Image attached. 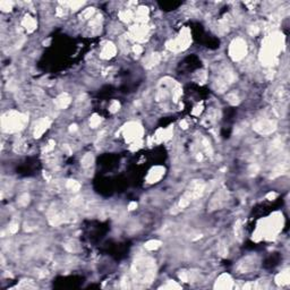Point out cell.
I'll list each match as a JSON object with an SVG mask.
<instances>
[{
    "label": "cell",
    "mask_w": 290,
    "mask_h": 290,
    "mask_svg": "<svg viewBox=\"0 0 290 290\" xmlns=\"http://www.w3.org/2000/svg\"><path fill=\"white\" fill-rule=\"evenodd\" d=\"M25 121H26V118L22 117L20 113H16L15 116L10 115L8 119L4 118L2 124H4V127H8V130H17L18 128L23 127Z\"/></svg>",
    "instance_id": "6da1fadb"
},
{
    "label": "cell",
    "mask_w": 290,
    "mask_h": 290,
    "mask_svg": "<svg viewBox=\"0 0 290 290\" xmlns=\"http://www.w3.org/2000/svg\"><path fill=\"white\" fill-rule=\"evenodd\" d=\"M246 53V43L243 41V40H236L233 41L230 46V54L233 59H241Z\"/></svg>",
    "instance_id": "7a4b0ae2"
},
{
    "label": "cell",
    "mask_w": 290,
    "mask_h": 290,
    "mask_svg": "<svg viewBox=\"0 0 290 290\" xmlns=\"http://www.w3.org/2000/svg\"><path fill=\"white\" fill-rule=\"evenodd\" d=\"M255 128L259 133L266 134V133H271L274 129V123L269 121V120H264V121H261V123H259V124L256 125Z\"/></svg>",
    "instance_id": "3957f363"
},
{
    "label": "cell",
    "mask_w": 290,
    "mask_h": 290,
    "mask_svg": "<svg viewBox=\"0 0 290 290\" xmlns=\"http://www.w3.org/2000/svg\"><path fill=\"white\" fill-rule=\"evenodd\" d=\"M232 287V281L228 274H222L218 279L215 283V288H221V289H229Z\"/></svg>",
    "instance_id": "277c9868"
},
{
    "label": "cell",
    "mask_w": 290,
    "mask_h": 290,
    "mask_svg": "<svg viewBox=\"0 0 290 290\" xmlns=\"http://www.w3.org/2000/svg\"><path fill=\"white\" fill-rule=\"evenodd\" d=\"M49 125H50V121L48 119L40 120L39 123L36 124V126H35V132H34L35 137H40V136L42 135L43 133L46 130V128L49 127Z\"/></svg>",
    "instance_id": "5b68a950"
},
{
    "label": "cell",
    "mask_w": 290,
    "mask_h": 290,
    "mask_svg": "<svg viewBox=\"0 0 290 290\" xmlns=\"http://www.w3.org/2000/svg\"><path fill=\"white\" fill-rule=\"evenodd\" d=\"M115 53H116V46L112 43H107L103 48V50H102V58H111Z\"/></svg>",
    "instance_id": "8992f818"
},
{
    "label": "cell",
    "mask_w": 290,
    "mask_h": 290,
    "mask_svg": "<svg viewBox=\"0 0 290 290\" xmlns=\"http://www.w3.org/2000/svg\"><path fill=\"white\" fill-rule=\"evenodd\" d=\"M69 97H67L66 94H62V95H60V97L56 100V105H58L59 108H66L67 105H69Z\"/></svg>",
    "instance_id": "52a82bcc"
},
{
    "label": "cell",
    "mask_w": 290,
    "mask_h": 290,
    "mask_svg": "<svg viewBox=\"0 0 290 290\" xmlns=\"http://www.w3.org/2000/svg\"><path fill=\"white\" fill-rule=\"evenodd\" d=\"M161 176H162V170H161L160 168H156V169H154V170H152L151 172H150L149 180H150L151 182H156Z\"/></svg>",
    "instance_id": "ba28073f"
},
{
    "label": "cell",
    "mask_w": 290,
    "mask_h": 290,
    "mask_svg": "<svg viewBox=\"0 0 290 290\" xmlns=\"http://www.w3.org/2000/svg\"><path fill=\"white\" fill-rule=\"evenodd\" d=\"M159 60H160V57L158 56V53L151 54V56L146 59V61H145V66L146 67L154 66V65H156V64L159 62Z\"/></svg>",
    "instance_id": "9c48e42d"
},
{
    "label": "cell",
    "mask_w": 290,
    "mask_h": 290,
    "mask_svg": "<svg viewBox=\"0 0 290 290\" xmlns=\"http://www.w3.org/2000/svg\"><path fill=\"white\" fill-rule=\"evenodd\" d=\"M24 26L26 27L28 31H33L35 28V22L32 20L31 17H26L24 20Z\"/></svg>",
    "instance_id": "30bf717a"
},
{
    "label": "cell",
    "mask_w": 290,
    "mask_h": 290,
    "mask_svg": "<svg viewBox=\"0 0 290 290\" xmlns=\"http://www.w3.org/2000/svg\"><path fill=\"white\" fill-rule=\"evenodd\" d=\"M79 187H81V185H79L77 182H75V180H69V182H67V188L73 190V192H77V190L79 189Z\"/></svg>",
    "instance_id": "8fae6325"
},
{
    "label": "cell",
    "mask_w": 290,
    "mask_h": 290,
    "mask_svg": "<svg viewBox=\"0 0 290 290\" xmlns=\"http://www.w3.org/2000/svg\"><path fill=\"white\" fill-rule=\"evenodd\" d=\"M278 280H281V281L278 282V283H281V284H284V283L289 282V274H288V272H283L281 274H279L278 278H277V281H278Z\"/></svg>",
    "instance_id": "7c38bea8"
},
{
    "label": "cell",
    "mask_w": 290,
    "mask_h": 290,
    "mask_svg": "<svg viewBox=\"0 0 290 290\" xmlns=\"http://www.w3.org/2000/svg\"><path fill=\"white\" fill-rule=\"evenodd\" d=\"M160 246V241H158V240H151V241H149V243H146V245H145V247L147 248V249H156V248Z\"/></svg>",
    "instance_id": "4fadbf2b"
},
{
    "label": "cell",
    "mask_w": 290,
    "mask_h": 290,
    "mask_svg": "<svg viewBox=\"0 0 290 290\" xmlns=\"http://www.w3.org/2000/svg\"><path fill=\"white\" fill-rule=\"evenodd\" d=\"M92 161H93V158H92V155H91V154L86 155L85 158L83 159V166H84V167H87V166H90V164H91V163H92Z\"/></svg>",
    "instance_id": "5bb4252c"
},
{
    "label": "cell",
    "mask_w": 290,
    "mask_h": 290,
    "mask_svg": "<svg viewBox=\"0 0 290 290\" xmlns=\"http://www.w3.org/2000/svg\"><path fill=\"white\" fill-rule=\"evenodd\" d=\"M90 124H91V126H92V127H97V125L100 124V118H97V116H94L93 118H91Z\"/></svg>",
    "instance_id": "9a60e30c"
},
{
    "label": "cell",
    "mask_w": 290,
    "mask_h": 290,
    "mask_svg": "<svg viewBox=\"0 0 290 290\" xmlns=\"http://www.w3.org/2000/svg\"><path fill=\"white\" fill-rule=\"evenodd\" d=\"M118 109H119V103H118L117 101H113V102H112V105H111V107H110V111H111V112H116Z\"/></svg>",
    "instance_id": "2e32d148"
},
{
    "label": "cell",
    "mask_w": 290,
    "mask_h": 290,
    "mask_svg": "<svg viewBox=\"0 0 290 290\" xmlns=\"http://www.w3.org/2000/svg\"><path fill=\"white\" fill-rule=\"evenodd\" d=\"M9 230H10L12 232H16L17 230H18V224L12 223L10 224V227H9Z\"/></svg>",
    "instance_id": "e0dca14e"
},
{
    "label": "cell",
    "mask_w": 290,
    "mask_h": 290,
    "mask_svg": "<svg viewBox=\"0 0 290 290\" xmlns=\"http://www.w3.org/2000/svg\"><path fill=\"white\" fill-rule=\"evenodd\" d=\"M134 51H135L136 53H139V52H142V48L139 46H134Z\"/></svg>",
    "instance_id": "ac0fdd59"
},
{
    "label": "cell",
    "mask_w": 290,
    "mask_h": 290,
    "mask_svg": "<svg viewBox=\"0 0 290 290\" xmlns=\"http://www.w3.org/2000/svg\"><path fill=\"white\" fill-rule=\"evenodd\" d=\"M135 206H137V204H136V203H132V204L129 205V210H134Z\"/></svg>",
    "instance_id": "d6986e66"
},
{
    "label": "cell",
    "mask_w": 290,
    "mask_h": 290,
    "mask_svg": "<svg viewBox=\"0 0 290 290\" xmlns=\"http://www.w3.org/2000/svg\"><path fill=\"white\" fill-rule=\"evenodd\" d=\"M180 126H182V128H187V124H186V121H182V123H180Z\"/></svg>",
    "instance_id": "ffe728a7"
}]
</instances>
